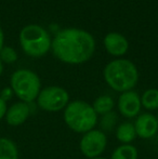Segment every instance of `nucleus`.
<instances>
[{"label":"nucleus","instance_id":"nucleus-14","mask_svg":"<svg viewBox=\"0 0 158 159\" xmlns=\"http://www.w3.org/2000/svg\"><path fill=\"white\" fill-rule=\"evenodd\" d=\"M139 151L132 144H120L113 151L111 159H138Z\"/></svg>","mask_w":158,"mask_h":159},{"label":"nucleus","instance_id":"nucleus-19","mask_svg":"<svg viewBox=\"0 0 158 159\" xmlns=\"http://www.w3.org/2000/svg\"><path fill=\"white\" fill-rule=\"evenodd\" d=\"M13 94H14V93H13L11 87H10V88H4L3 90L0 92V98H1L4 102H8L9 100H11V98H12Z\"/></svg>","mask_w":158,"mask_h":159},{"label":"nucleus","instance_id":"nucleus-7","mask_svg":"<svg viewBox=\"0 0 158 159\" xmlns=\"http://www.w3.org/2000/svg\"><path fill=\"white\" fill-rule=\"evenodd\" d=\"M107 147V135L99 129H93L82 134L79 142L81 154L88 159L100 157Z\"/></svg>","mask_w":158,"mask_h":159},{"label":"nucleus","instance_id":"nucleus-17","mask_svg":"<svg viewBox=\"0 0 158 159\" xmlns=\"http://www.w3.org/2000/svg\"><path fill=\"white\" fill-rule=\"evenodd\" d=\"M117 121H118V116H117V114L114 111L101 116V119H100L101 130L103 132H105V133L113 131L114 129H116Z\"/></svg>","mask_w":158,"mask_h":159},{"label":"nucleus","instance_id":"nucleus-12","mask_svg":"<svg viewBox=\"0 0 158 159\" xmlns=\"http://www.w3.org/2000/svg\"><path fill=\"white\" fill-rule=\"evenodd\" d=\"M116 139L121 144H132V142L137 138V132L133 122L124 121L116 127Z\"/></svg>","mask_w":158,"mask_h":159},{"label":"nucleus","instance_id":"nucleus-16","mask_svg":"<svg viewBox=\"0 0 158 159\" xmlns=\"http://www.w3.org/2000/svg\"><path fill=\"white\" fill-rule=\"evenodd\" d=\"M142 107L150 111L158 109V89L151 88L145 90L141 95Z\"/></svg>","mask_w":158,"mask_h":159},{"label":"nucleus","instance_id":"nucleus-23","mask_svg":"<svg viewBox=\"0 0 158 159\" xmlns=\"http://www.w3.org/2000/svg\"><path fill=\"white\" fill-rule=\"evenodd\" d=\"M90 159H106L104 157H102V156H100V157H95V158H90Z\"/></svg>","mask_w":158,"mask_h":159},{"label":"nucleus","instance_id":"nucleus-11","mask_svg":"<svg viewBox=\"0 0 158 159\" xmlns=\"http://www.w3.org/2000/svg\"><path fill=\"white\" fill-rule=\"evenodd\" d=\"M104 47L106 51L113 57H122L129 49V42L124 35L112 32L104 37Z\"/></svg>","mask_w":158,"mask_h":159},{"label":"nucleus","instance_id":"nucleus-9","mask_svg":"<svg viewBox=\"0 0 158 159\" xmlns=\"http://www.w3.org/2000/svg\"><path fill=\"white\" fill-rule=\"evenodd\" d=\"M137 136L143 140H150L158 133L157 117L152 113H141L133 122Z\"/></svg>","mask_w":158,"mask_h":159},{"label":"nucleus","instance_id":"nucleus-24","mask_svg":"<svg viewBox=\"0 0 158 159\" xmlns=\"http://www.w3.org/2000/svg\"><path fill=\"white\" fill-rule=\"evenodd\" d=\"M156 117H157V124H158V116H156Z\"/></svg>","mask_w":158,"mask_h":159},{"label":"nucleus","instance_id":"nucleus-2","mask_svg":"<svg viewBox=\"0 0 158 159\" xmlns=\"http://www.w3.org/2000/svg\"><path fill=\"white\" fill-rule=\"evenodd\" d=\"M103 77L106 84L119 93L133 90L139 81V70L131 61L116 59L104 67Z\"/></svg>","mask_w":158,"mask_h":159},{"label":"nucleus","instance_id":"nucleus-1","mask_svg":"<svg viewBox=\"0 0 158 159\" xmlns=\"http://www.w3.org/2000/svg\"><path fill=\"white\" fill-rule=\"evenodd\" d=\"M51 49L54 57L70 65L86 63L92 57L95 40L87 30L80 28H65L56 33L52 39Z\"/></svg>","mask_w":158,"mask_h":159},{"label":"nucleus","instance_id":"nucleus-4","mask_svg":"<svg viewBox=\"0 0 158 159\" xmlns=\"http://www.w3.org/2000/svg\"><path fill=\"white\" fill-rule=\"evenodd\" d=\"M51 43L52 39L49 33L36 24L26 25L20 33V44L28 57H43L51 49Z\"/></svg>","mask_w":158,"mask_h":159},{"label":"nucleus","instance_id":"nucleus-3","mask_svg":"<svg viewBox=\"0 0 158 159\" xmlns=\"http://www.w3.org/2000/svg\"><path fill=\"white\" fill-rule=\"evenodd\" d=\"M63 119L66 126L72 131L84 134L95 129L99 121V116L90 103L75 100L68 103L67 106L64 108Z\"/></svg>","mask_w":158,"mask_h":159},{"label":"nucleus","instance_id":"nucleus-15","mask_svg":"<svg viewBox=\"0 0 158 159\" xmlns=\"http://www.w3.org/2000/svg\"><path fill=\"white\" fill-rule=\"evenodd\" d=\"M0 159H19L16 144L8 138H0Z\"/></svg>","mask_w":158,"mask_h":159},{"label":"nucleus","instance_id":"nucleus-5","mask_svg":"<svg viewBox=\"0 0 158 159\" xmlns=\"http://www.w3.org/2000/svg\"><path fill=\"white\" fill-rule=\"evenodd\" d=\"M11 89L20 101L30 104L36 101L40 90L41 81L36 73L29 69H17L12 74L10 80Z\"/></svg>","mask_w":158,"mask_h":159},{"label":"nucleus","instance_id":"nucleus-10","mask_svg":"<svg viewBox=\"0 0 158 159\" xmlns=\"http://www.w3.org/2000/svg\"><path fill=\"white\" fill-rule=\"evenodd\" d=\"M30 116V106L28 103L25 102H16L12 104L7 111L4 116L6 121L11 127H19L22 126L28 117Z\"/></svg>","mask_w":158,"mask_h":159},{"label":"nucleus","instance_id":"nucleus-18","mask_svg":"<svg viewBox=\"0 0 158 159\" xmlns=\"http://www.w3.org/2000/svg\"><path fill=\"white\" fill-rule=\"evenodd\" d=\"M17 53L12 47H4L0 50V61L2 63L12 64L16 62Z\"/></svg>","mask_w":158,"mask_h":159},{"label":"nucleus","instance_id":"nucleus-20","mask_svg":"<svg viewBox=\"0 0 158 159\" xmlns=\"http://www.w3.org/2000/svg\"><path fill=\"white\" fill-rule=\"evenodd\" d=\"M7 111H8V106H7V102H4L1 98H0V120L2 118H4L7 114Z\"/></svg>","mask_w":158,"mask_h":159},{"label":"nucleus","instance_id":"nucleus-13","mask_svg":"<svg viewBox=\"0 0 158 159\" xmlns=\"http://www.w3.org/2000/svg\"><path fill=\"white\" fill-rule=\"evenodd\" d=\"M91 105H92L93 109H94V111L97 113V116H103L105 114H108L114 111L115 101L111 95L103 94L97 96Z\"/></svg>","mask_w":158,"mask_h":159},{"label":"nucleus","instance_id":"nucleus-21","mask_svg":"<svg viewBox=\"0 0 158 159\" xmlns=\"http://www.w3.org/2000/svg\"><path fill=\"white\" fill-rule=\"evenodd\" d=\"M3 41H4V35H3V32H2L1 27H0V50L3 48Z\"/></svg>","mask_w":158,"mask_h":159},{"label":"nucleus","instance_id":"nucleus-6","mask_svg":"<svg viewBox=\"0 0 158 159\" xmlns=\"http://www.w3.org/2000/svg\"><path fill=\"white\" fill-rule=\"evenodd\" d=\"M40 109L49 113L64 111L70 103V94L67 90L59 86H49L41 89L36 98Z\"/></svg>","mask_w":158,"mask_h":159},{"label":"nucleus","instance_id":"nucleus-8","mask_svg":"<svg viewBox=\"0 0 158 159\" xmlns=\"http://www.w3.org/2000/svg\"><path fill=\"white\" fill-rule=\"evenodd\" d=\"M117 108L119 114L127 119L137 118L141 114V95L134 90L120 93L117 100Z\"/></svg>","mask_w":158,"mask_h":159},{"label":"nucleus","instance_id":"nucleus-22","mask_svg":"<svg viewBox=\"0 0 158 159\" xmlns=\"http://www.w3.org/2000/svg\"><path fill=\"white\" fill-rule=\"evenodd\" d=\"M2 71H3V64H2V62L0 61V76L2 75Z\"/></svg>","mask_w":158,"mask_h":159}]
</instances>
